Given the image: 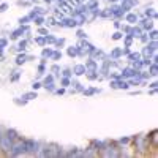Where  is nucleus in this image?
<instances>
[{
  "mask_svg": "<svg viewBox=\"0 0 158 158\" xmlns=\"http://www.w3.org/2000/svg\"><path fill=\"white\" fill-rule=\"evenodd\" d=\"M131 141H133V146H135L136 152H147L150 149L149 139H147V136H144V135H138L135 138H131Z\"/></svg>",
  "mask_w": 158,
  "mask_h": 158,
  "instance_id": "nucleus-1",
  "label": "nucleus"
},
{
  "mask_svg": "<svg viewBox=\"0 0 158 158\" xmlns=\"http://www.w3.org/2000/svg\"><path fill=\"white\" fill-rule=\"evenodd\" d=\"M10 156H21V155H25V141L19 136L11 146V150L8 153Z\"/></svg>",
  "mask_w": 158,
  "mask_h": 158,
  "instance_id": "nucleus-2",
  "label": "nucleus"
},
{
  "mask_svg": "<svg viewBox=\"0 0 158 158\" xmlns=\"http://www.w3.org/2000/svg\"><path fill=\"white\" fill-rule=\"evenodd\" d=\"M25 141V155H36L41 144L35 139H24Z\"/></svg>",
  "mask_w": 158,
  "mask_h": 158,
  "instance_id": "nucleus-3",
  "label": "nucleus"
},
{
  "mask_svg": "<svg viewBox=\"0 0 158 158\" xmlns=\"http://www.w3.org/2000/svg\"><path fill=\"white\" fill-rule=\"evenodd\" d=\"M13 142H15V141H13L10 136H6V135H5V131H3L2 138H0V152H2L3 155H8L10 150H11Z\"/></svg>",
  "mask_w": 158,
  "mask_h": 158,
  "instance_id": "nucleus-4",
  "label": "nucleus"
},
{
  "mask_svg": "<svg viewBox=\"0 0 158 158\" xmlns=\"http://www.w3.org/2000/svg\"><path fill=\"white\" fill-rule=\"evenodd\" d=\"M123 18H125V22H128L130 25H135V24H138V21H139L138 13H135V11H128V13H125Z\"/></svg>",
  "mask_w": 158,
  "mask_h": 158,
  "instance_id": "nucleus-5",
  "label": "nucleus"
},
{
  "mask_svg": "<svg viewBox=\"0 0 158 158\" xmlns=\"http://www.w3.org/2000/svg\"><path fill=\"white\" fill-rule=\"evenodd\" d=\"M147 139H149L150 147H152V146H153V149H156V147H158V131H156V130L150 131L149 136H147Z\"/></svg>",
  "mask_w": 158,
  "mask_h": 158,
  "instance_id": "nucleus-6",
  "label": "nucleus"
},
{
  "mask_svg": "<svg viewBox=\"0 0 158 158\" xmlns=\"http://www.w3.org/2000/svg\"><path fill=\"white\" fill-rule=\"evenodd\" d=\"M25 62H27V54H25V52H18L16 59H15L16 67H21V65H24Z\"/></svg>",
  "mask_w": 158,
  "mask_h": 158,
  "instance_id": "nucleus-7",
  "label": "nucleus"
},
{
  "mask_svg": "<svg viewBox=\"0 0 158 158\" xmlns=\"http://www.w3.org/2000/svg\"><path fill=\"white\" fill-rule=\"evenodd\" d=\"M21 74H22V71L18 70V68H15V70L10 73V81H11V82H18L19 77H21Z\"/></svg>",
  "mask_w": 158,
  "mask_h": 158,
  "instance_id": "nucleus-8",
  "label": "nucleus"
},
{
  "mask_svg": "<svg viewBox=\"0 0 158 158\" xmlns=\"http://www.w3.org/2000/svg\"><path fill=\"white\" fill-rule=\"evenodd\" d=\"M71 70L76 76H82V74H85V65H74Z\"/></svg>",
  "mask_w": 158,
  "mask_h": 158,
  "instance_id": "nucleus-9",
  "label": "nucleus"
},
{
  "mask_svg": "<svg viewBox=\"0 0 158 158\" xmlns=\"http://www.w3.org/2000/svg\"><path fill=\"white\" fill-rule=\"evenodd\" d=\"M22 98H24V100H27V101H32V100L38 98L36 90H32V92H27V94H24V95H22Z\"/></svg>",
  "mask_w": 158,
  "mask_h": 158,
  "instance_id": "nucleus-10",
  "label": "nucleus"
},
{
  "mask_svg": "<svg viewBox=\"0 0 158 158\" xmlns=\"http://www.w3.org/2000/svg\"><path fill=\"white\" fill-rule=\"evenodd\" d=\"M52 52H54V49H51V48H43L41 59H51V57H52Z\"/></svg>",
  "mask_w": 158,
  "mask_h": 158,
  "instance_id": "nucleus-11",
  "label": "nucleus"
},
{
  "mask_svg": "<svg viewBox=\"0 0 158 158\" xmlns=\"http://www.w3.org/2000/svg\"><path fill=\"white\" fill-rule=\"evenodd\" d=\"M44 16H41V15H40V16H35L33 19H32V22H35V25H36V27H41V25L44 24Z\"/></svg>",
  "mask_w": 158,
  "mask_h": 158,
  "instance_id": "nucleus-12",
  "label": "nucleus"
},
{
  "mask_svg": "<svg viewBox=\"0 0 158 158\" xmlns=\"http://www.w3.org/2000/svg\"><path fill=\"white\" fill-rule=\"evenodd\" d=\"M67 54H68V57H76L77 56V46H70L68 49H67Z\"/></svg>",
  "mask_w": 158,
  "mask_h": 158,
  "instance_id": "nucleus-13",
  "label": "nucleus"
},
{
  "mask_svg": "<svg viewBox=\"0 0 158 158\" xmlns=\"http://www.w3.org/2000/svg\"><path fill=\"white\" fill-rule=\"evenodd\" d=\"M56 40H57V38H56L54 35H51V33L44 35V43H46V44H54V43H56Z\"/></svg>",
  "mask_w": 158,
  "mask_h": 158,
  "instance_id": "nucleus-14",
  "label": "nucleus"
},
{
  "mask_svg": "<svg viewBox=\"0 0 158 158\" xmlns=\"http://www.w3.org/2000/svg\"><path fill=\"white\" fill-rule=\"evenodd\" d=\"M18 22H19V25H24V24H29V22H32V19L29 18V15L27 16H22V18H19L18 19Z\"/></svg>",
  "mask_w": 158,
  "mask_h": 158,
  "instance_id": "nucleus-15",
  "label": "nucleus"
},
{
  "mask_svg": "<svg viewBox=\"0 0 158 158\" xmlns=\"http://www.w3.org/2000/svg\"><path fill=\"white\" fill-rule=\"evenodd\" d=\"M112 40H114V41H118V40H122L123 38V33L120 32V30H117V32H114L112 33V36H111Z\"/></svg>",
  "mask_w": 158,
  "mask_h": 158,
  "instance_id": "nucleus-16",
  "label": "nucleus"
},
{
  "mask_svg": "<svg viewBox=\"0 0 158 158\" xmlns=\"http://www.w3.org/2000/svg\"><path fill=\"white\" fill-rule=\"evenodd\" d=\"M54 46H56L57 49L63 48V46H65V38H57V40H56V43H54Z\"/></svg>",
  "mask_w": 158,
  "mask_h": 158,
  "instance_id": "nucleus-17",
  "label": "nucleus"
},
{
  "mask_svg": "<svg viewBox=\"0 0 158 158\" xmlns=\"http://www.w3.org/2000/svg\"><path fill=\"white\" fill-rule=\"evenodd\" d=\"M33 43H36L38 46H46V43H44V36H36V38L33 40Z\"/></svg>",
  "mask_w": 158,
  "mask_h": 158,
  "instance_id": "nucleus-18",
  "label": "nucleus"
},
{
  "mask_svg": "<svg viewBox=\"0 0 158 158\" xmlns=\"http://www.w3.org/2000/svg\"><path fill=\"white\" fill-rule=\"evenodd\" d=\"M59 71H60V67H59V65H52V67H51V73L54 74V76H57Z\"/></svg>",
  "mask_w": 158,
  "mask_h": 158,
  "instance_id": "nucleus-19",
  "label": "nucleus"
},
{
  "mask_svg": "<svg viewBox=\"0 0 158 158\" xmlns=\"http://www.w3.org/2000/svg\"><path fill=\"white\" fill-rule=\"evenodd\" d=\"M147 36H149V40H156V36H158V33H156V30H149V33H147Z\"/></svg>",
  "mask_w": 158,
  "mask_h": 158,
  "instance_id": "nucleus-20",
  "label": "nucleus"
},
{
  "mask_svg": "<svg viewBox=\"0 0 158 158\" xmlns=\"http://www.w3.org/2000/svg\"><path fill=\"white\" fill-rule=\"evenodd\" d=\"M70 84H71L70 77H65V76H63V77H62V87H68Z\"/></svg>",
  "mask_w": 158,
  "mask_h": 158,
  "instance_id": "nucleus-21",
  "label": "nucleus"
},
{
  "mask_svg": "<svg viewBox=\"0 0 158 158\" xmlns=\"http://www.w3.org/2000/svg\"><path fill=\"white\" fill-rule=\"evenodd\" d=\"M8 46V40L6 38H0V49H5Z\"/></svg>",
  "mask_w": 158,
  "mask_h": 158,
  "instance_id": "nucleus-22",
  "label": "nucleus"
},
{
  "mask_svg": "<svg viewBox=\"0 0 158 158\" xmlns=\"http://www.w3.org/2000/svg\"><path fill=\"white\" fill-rule=\"evenodd\" d=\"M38 33L41 35V36H44V35H48V33H49V30H48V29H44L43 25H41V27H38Z\"/></svg>",
  "mask_w": 158,
  "mask_h": 158,
  "instance_id": "nucleus-23",
  "label": "nucleus"
},
{
  "mask_svg": "<svg viewBox=\"0 0 158 158\" xmlns=\"http://www.w3.org/2000/svg\"><path fill=\"white\" fill-rule=\"evenodd\" d=\"M15 103L18 104V106H25V104H27V100H19V98H15Z\"/></svg>",
  "mask_w": 158,
  "mask_h": 158,
  "instance_id": "nucleus-24",
  "label": "nucleus"
},
{
  "mask_svg": "<svg viewBox=\"0 0 158 158\" xmlns=\"http://www.w3.org/2000/svg\"><path fill=\"white\" fill-rule=\"evenodd\" d=\"M62 73H63V76H65V77H70V76H71V73H73V70H71V68H65Z\"/></svg>",
  "mask_w": 158,
  "mask_h": 158,
  "instance_id": "nucleus-25",
  "label": "nucleus"
},
{
  "mask_svg": "<svg viewBox=\"0 0 158 158\" xmlns=\"http://www.w3.org/2000/svg\"><path fill=\"white\" fill-rule=\"evenodd\" d=\"M40 87H43V84H41V82H38V81H35V82L32 84V90H38Z\"/></svg>",
  "mask_w": 158,
  "mask_h": 158,
  "instance_id": "nucleus-26",
  "label": "nucleus"
},
{
  "mask_svg": "<svg viewBox=\"0 0 158 158\" xmlns=\"http://www.w3.org/2000/svg\"><path fill=\"white\" fill-rule=\"evenodd\" d=\"M77 36L81 38V40H84V38H87V33L84 30H77Z\"/></svg>",
  "mask_w": 158,
  "mask_h": 158,
  "instance_id": "nucleus-27",
  "label": "nucleus"
},
{
  "mask_svg": "<svg viewBox=\"0 0 158 158\" xmlns=\"http://www.w3.org/2000/svg\"><path fill=\"white\" fill-rule=\"evenodd\" d=\"M8 8H10V5H8V3H2V5H0V13H5Z\"/></svg>",
  "mask_w": 158,
  "mask_h": 158,
  "instance_id": "nucleus-28",
  "label": "nucleus"
},
{
  "mask_svg": "<svg viewBox=\"0 0 158 158\" xmlns=\"http://www.w3.org/2000/svg\"><path fill=\"white\" fill-rule=\"evenodd\" d=\"M114 27H115V29L118 30V29H120V27H122V22H120V21H118V19H114Z\"/></svg>",
  "mask_w": 158,
  "mask_h": 158,
  "instance_id": "nucleus-29",
  "label": "nucleus"
},
{
  "mask_svg": "<svg viewBox=\"0 0 158 158\" xmlns=\"http://www.w3.org/2000/svg\"><path fill=\"white\" fill-rule=\"evenodd\" d=\"M57 95H62V94H65V89H59V90H54Z\"/></svg>",
  "mask_w": 158,
  "mask_h": 158,
  "instance_id": "nucleus-30",
  "label": "nucleus"
},
{
  "mask_svg": "<svg viewBox=\"0 0 158 158\" xmlns=\"http://www.w3.org/2000/svg\"><path fill=\"white\" fill-rule=\"evenodd\" d=\"M43 2H44V3H48V5H49V3H52V0H43Z\"/></svg>",
  "mask_w": 158,
  "mask_h": 158,
  "instance_id": "nucleus-31",
  "label": "nucleus"
},
{
  "mask_svg": "<svg viewBox=\"0 0 158 158\" xmlns=\"http://www.w3.org/2000/svg\"><path fill=\"white\" fill-rule=\"evenodd\" d=\"M108 2H111V3H117L118 0H108Z\"/></svg>",
  "mask_w": 158,
  "mask_h": 158,
  "instance_id": "nucleus-32",
  "label": "nucleus"
},
{
  "mask_svg": "<svg viewBox=\"0 0 158 158\" xmlns=\"http://www.w3.org/2000/svg\"><path fill=\"white\" fill-rule=\"evenodd\" d=\"M29 2H32V3H35V2H36V0H29Z\"/></svg>",
  "mask_w": 158,
  "mask_h": 158,
  "instance_id": "nucleus-33",
  "label": "nucleus"
}]
</instances>
